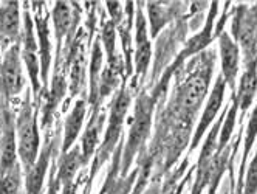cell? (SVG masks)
Returning <instances> with one entry per match:
<instances>
[{
	"label": "cell",
	"instance_id": "6da1fadb",
	"mask_svg": "<svg viewBox=\"0 0 257 194\" xmlns=\"http://www.w3.org/2000/svg\"><path fill=\"white\" fill-rule=\"evenodd\" d=\"M31 90L27 89L19 111L16 114V135H17V152L22 171L27 172L33 168L41 152V134L38 126L39 109L31 101Z\"/></svg>",
	"mask_w": 257,
	"mask_h": 194
},
{
	"label": "cell",
	"instance_id": "7a4b0ae2",
	"mask_svg": "<svg viewBox=\"0 0 257 194\" xmlns=\"http://www.w3.org/2000/svg\"><path fill=\"white\" fill-rule=\"evenodd\" d=\"M132 93L131 89L122 87V89L115 95L112 104H110V112H108V123H107V129L104 134V140L99 145L96 155L93 158V163H91V171L87 179L85 188L91 189V183H93L96 174L99 169L104 166V163L110 158V155H113L119 145V137L122 134V125H124V118L127 115L128 106H131Z\"/></svg>",
	"mask_w": 257,
	"mask_h": 194
},
{
	"label": "cell",
	"instance_id": "3957f363",
	"mask_svg": "<svg viewBox=\"0 0 257 194\" xmlns=\"http://www.w3.org/2000/svg\"><path fill=\"white\" fill-rule=\"evenodd\" d=\"M155 98L148 93H140L135 101V112L131 120V131H128L127 142L124 143L121 155V177H125L131 168L134 157L144 149V143L148 140L152 128V114H154Z\"/></svg>",
	"mask_w": 257,
	"mask_h": 194
},
{
	"label": "cell",
	"instance_id": "277c9868",
	"mask_svg": "<svg viewBox=\"0 0 257 194\" xmlns=\"http://www.w3.org/2000/svg\"><path fill=\"white\" fill-rule=\"evenodd\" d=\"M62 148V128L61 123L54 126V132L50 129L45 132V140L42 149L39 152V157L31 169L24 172V194H44V183L45 175L48 172L50 163H53V158L56 157L58 152H61Z\"/></svg>",
	"mask_w": 257,
	"mask_h": 194
},
{
	"label": "cell",
	"instance_id": "5b68a950",
	"mask_svg": "<svg viewBox=\"0 0 257 194\" xmlns=\"http://www.w3.org/2000/svg\"><path fill=\"white\" fill-rule=\"evenodd\" d=\"M21 56L22 62L27 68V73L31 84V93L34 103L39 100L42 92V81H41V59H39V48L38 39H36V28L33 16L25 7L22 14V31H21Z\"/></svg>",
	"mask_w": 257,
	"mask_h": 194
},
{
	"label": "cell",
	"instance_id": "8992f818",
	"mask_svg": "<svg viewBox=\"0 0 257 194\" xmlns=\"http://www.w3.org/2000/svg\"><path fill=\"white\" fill-rule=\"evenodd\" d=\"M25 87L21 42L13 44L0 58V93L10 103L19 96Z\"/></svg>",
	"mask_w": 257,
	"mask_h": 194
},
{
	"label": "cell",
	"instance_id": "52a82bcc",
	"mask_svg": "<svg viewBox=\"0 0 257 194\" xmlns=\"http://www.w3.org/2000/svg\"><path fill=\"white\" fill-rule=\"evenodd\" d=\"M34 11L33 21L36 28V39H38L39 59H41V81L42 92L48 89V76L51 67V39H50V25H48V11L45 2H31Z\"/></svg>",
	"mask_w": 257,
	"mask_h": 194
},
{
	"label": "cell",
	"instance_id": "ba28073f",
	"mask_svg": "<svg viewBox=\"0 0 257 194\" xmlns=\"http://www.w3.org/2000/svg\"><path fill=\"white\" fill-rule=\"evenodd\" d=\"M209 84V70L203 68L191 75L180 87L177 95V108L185 114H194L203 101Z\"/></svg>",
	"mask_w": 257,
	"mask_h": 194
},
{
	"label": "cell",
	"instance_id": "9c48e42d",
	"mask_svg": "<svg viewBox=\"0 0 257 194\" xmlns=\"http://www.w3.org/2000/svg\"><path fill=\"white\" fill-rule=\"evenodd\" d=\"M135 10V70L137 78L134 79V84L138 81V76H144L148 73V68L151 64L152 56V47L148 38V21H146L141 2L137 4Z\"/></svg>",
	"mask_w": 257,
	"mask_h": 194
},
{
	"label": "cell",
	"instance_id": "30bf717a",
	"mask_svg": "<svg viewBox=\"0 0 257 194\" xmlns=\"http://www.w3.org/2000/svg\"><path fill=\"white\" fill-rule=\"evenodd\" d=\"M234 34L242 42L248 64L252 62L257 45V7L252 10H246L245 7L238 8L234 21Z\"/></svg>",
	"mask_w": 257,
	"mask_h": 194
},
{
	"label": "cell",
	"instance_id": "8fae6325",
	"mask_svg": "<svg viewBox=\"0 0 257 194\" xmlns=\"http://www.w3.org/2000/svg\"><path fill=\"white\" fill-rule=\"evenodd\" d=\"M21 4H0V48L4 51L13 44L21 42Z\"/></svg>",
	"mask_w": 257,
	"mask_h": 194
},
{
	"label": "cell",
	"instance_id": "7c38bea8",
	"mask_svg": "<svg viewBox=\"0 0 257 194\" xmlns=\"http://www.w3.org/2000/svg\"><path fill=\"white\" fill-rule=\"evenodd\" d=\"M87 114V98L82 96L79 98L75 104H73L71 111L68 112L65 123H64V129H62V148L61 154L68 152L73 146H75L76 140L81 134L82 125H84V118Z\"/></svg>",
	"mask_w": 257,
	"mask_h": 194
},
{
	"label": "cell",
	"instance_id": "4fadbf2b",
	"mask_svg": "<svg viewBox=\"0 0 257 194\" xmlns=\"http://www.w3.org/2000/svg\"><path fill=\"white\" fill-rule=\"evenodd\" d=\"M104 120H105V115L101 112V109L91 111L88 125L81 137V152H82L85 165L91 160V157L95 155V151L99 145V137L104 128Z\"/></svg>",
	"mask_w": 257,
	"mask_h": 194
},
{
	"label": "cell",
	"instance_id": "5bb4252c",
	"mask_svg": "<svg viewBox=\"0 0 257 194\" xmlns=\"http://www.w3.org/2000/svg\"><path fill=\"white\" fill-rule=\"evenodd\" d=\"M102 64H104V51L101 48V41L96 39L91 48V62H90V93H88V104L91 111L101 109V100H99V79L102 73Z\"/></svg>",
	"mask_w": 257,
	"mask_h": 194
},
{
	"label": "cell",
	"instance_id": "9a60e30c",
	"mask_svg": "<svg viewBox=\"0 0 257 194\" xmlns=\"http://www.w3.org/2000/svg\"><path fill=\"white\" fill-rule=\"evenodd\" d=\"M223 93H225V81L223 78H218V81L215 82V87L214 90L208 100V104H206V109L203 112V117H201V121L197 128V132L194 135V140H192V148H195L200 142V138L203 137L205 131L208 129V126L211 125V121L215 118L220 106H222V100H223Z\"/></svg>",
	"mask_w": 257,
	"mask_h": 194
},
{
	"label": "cell",
	"instance_id": "2e32d148",
	"mask_svg": "<svg viewBox=\"0 0 257 194\" xmlns=\"http://www.w3.org/2000/svg\"><path fill=\"white\" fill-rule=\"evenodd\" d=\"M220 55H222L223 79L234 87V79L238 72V47L229 39L226 33L220 36Z\"/></svg>",
	"mask_w": 257,
	"mask_h": 194
},
{
	"label": "cell",
	"instance_id": "e0dca14e",
	"mask_svg": "<svg viewBox=\"0 0 257 194\" xmlns=\"http://www.w3.org/2000/svg\"><path fill=\"white\" fill-rule=\"evenodd\" d=\"M257 59L254 62H249L246 72L242 76L240 87H238V95H237V104L245 111L249 108V104L252 103L254 93L257 90Z\"/></svg>",
	"mask_w": 257,
	"mask_h": 194
},
{
	"label": "cell",
	"instance_id": "ac0fdd59",
	"mask_svg": "<svg viewBox=\"0 0 257 194\" xmlns=\"http://www.w3.org/2000/svg\"><path fill=\"white\" fill-rule=\"evenodd\" d=\"M174 10H175L174 7H166V4H163V2H149L148 4L151 34L154 38H157L160 30L172 19Z\"/></svg>",
	"mask_w": 257,
	"mask_h": 194
},
{
	"label": "cell",
	"instance_id": "d6986e66",
	"mask_svg": "<svg viewBox=\"0 0 257 194\" xmlns=\"http://www.w3.org/2000/svg\"><path fill=\"white\" fill-rule=\"evenodd\" d=\"M24 171L21 163L0 175V194H22Z\"/></svg>",
	"mask_w": 257,
	"mask_h": 194
},
{
	"label": "cell",
	"instance_id": "ffe728a7",
	"mask_svg": "<svg viewBox=\"0 0 257 194\" xmlns=\"http://www.w3.org/2000/svg\"><path fill=\"white\" fill-rule=\"evenodd\" d=\"M16 126V112L11 108V103L0 93V146L7 132Z\"/></svg>",
	"mask_w": 257,
	"mask_h": 194
},
{
	"label": "cell",
	"instance_id": "44dd1931",
	"mask_svg": "<svg viewBox=\"0 0 257 194\" xmlns=\"http://www.w3.org/2000/svg\"><path fill=\"white\" fill-rule=\"evenodd\" d=\"M257 192V152L254 160L249 165L246 172V182H245V194H255Z\"/></svg>",
	"mask_w": 257,
	"mask_h": 194
},
{
	"label": "cell",
	"instance_id": "7402d4cb",
	"mask_svg": "<svg viewBox=\"0 0 257 194\" xmlns=\"http://www.w3.org/2000/svg\"><path fill=\"white\" fill-rule=\"evenodd\" d=\"M257 135V108L252 112V117L249 120V125H248V131H246V140H245V155H243V160H246L248 152L251 149V145L254 142V138Z\"/></svg>",
	"mask_w": 257,
	"mask_h": 194
},
{
	"label": "cell",
	"instance_id": "603a6c76",
	"mask_svg": "<svg viewBox=\"0 0 257 194\" xmlns=\"http://www.w3.org/2000/svg\"><path fill=\"white\" fill-rule=\"evenodd\" d=\"M107 13H108V19L112 21L116 27L121 25L124 21V14H122V7L119 2H105Z\"/></svg>",
	"mask_w": 257,
	"mask_h": 194
},
{
	"label": "cell",
	"instance_id": "cb8c5ba5",
	"mask_svg": "<svg viewBox=\"0 0 257 194\" xmlns=\"http://www.w3.org/2000/svg\"><path fill=\"white\" fill-rule=\"evenodd\" d=\"M237 108H238V104L235 103L234 106H232V109L229 111V114H228V120H226V123H225V128H223V131H222V137H220V145H226V142L229 140V135H231V132H232V128H234V121H235V111H237Z\"/></svg>",
	"mask_w": 257,
	"mask_h": 194
}]
</instances>
